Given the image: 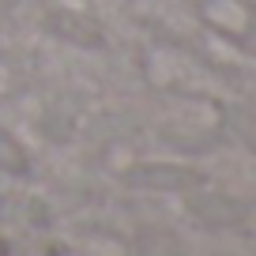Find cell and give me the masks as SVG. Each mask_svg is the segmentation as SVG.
<instances>
[{
    "mask_svg": "<svg viewBox=\"0 0 256 256\" xmlns=\"http://www.w3.org/2000/svg\"><path fill=\"white\" fill-rule=\"evenodd\" d=\"M132 184H144V188H174V184H188L192 177L181 174V170H166V166H144V170H132V177H128Z\"/></svg>",
    "mask_w": 256,
    "mask_h": 256,
    "instance_id": "1",
    "label": "cell"
},
{
    "mask_svg": "<svg viewBox=\"0 0 256 256\" xmlns=\"http://www.w3.org/2000/svg\"><path fill=\"white\" fill-rule=\"evenodd\" d=\"M12 4H19V0H0V12H8Z\"/></svg>",
    "mask_w": 256,
    "mask_h": 256,
    "instance_id": "3",
    "label": "cell"
},
{
    "mask_svg": "<svg viewBox=\"0 0 256 256\" xmlns=\"http://www.w3.org/2000/svg\"><path fill=\"white\" fill-rule=\"evenodd\" d=\"M0 170L4 174H26L30 162H26V151L19 147L16 136H8L4 128H0Z\"/></svg>",
    "mask_w": 256,
    "mask_h": 256,
    "instance_id": "2",
    "label": "cell"
}]
</instances>
